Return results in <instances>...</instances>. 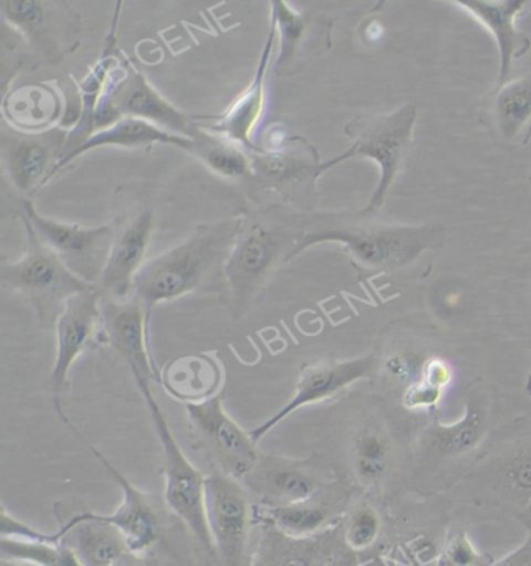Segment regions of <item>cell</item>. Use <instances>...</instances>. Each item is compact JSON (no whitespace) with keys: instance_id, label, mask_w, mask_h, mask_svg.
<instances>
[{"instance_id":"obj_12","label":"cell","mask_w":531,"mask_h":566,"mask_svg":"<svg viewBox=\"0 0 531 566\" xmlns=\"http://www.w3.org/2000/svg\"><path fill=\"white\" fill-rule=\"evenodd\" d=\"M201 446L227 475L243 481L261 458L258 443L228 415L220 394L200 403L185 405Z\"/></svg>"},{"instance_id":"obj_14","label":"cell","mask_w":531,"mask_h":566,"mask_svg":"<svg viewBox=\"0 0 531 566\" xmlns=\"http://www.w3.org/2000/svg\"><path fill=\"white\" fill-rule=\"evenodd\" d=\"M156 208L137 205L114 218L116 237L111 248L108 262L97 283L103 300L125 301L133 296V286L150 251L155 232Z\"/></svg>"},{"instance_id":"obj_44","label":"cell","mask_w":531,"mask_h":566,"mask_svg":"<svg viewBox=\"0 0 531 566\" xmlns=\"http://www.w3.org/2000/svg\"><path fill=\"white\" fill-rule=\"evenodd\" d=\"M527 392L531 396V373L529 375V380H527Z\"/></svg>"},{"instance_id":"obj_34","label":"cell","mask_w":531,"mask_h":566,"mask_svg":"<svg viewBox=\"0 0 531 566\" xmlns=\"http://www.w3.org/2000/svg\"><path fill=\"white\" fill-rule=\"evenodd\" d=\"M384 520L373 506H358L347 516L343 527V543L354 554L372 549L381 541Z\"/></svg>"},{"instance_id":"obj_25","label":"cell","mask_w":531,"mask_h":566,"mask_svg":"<svg viewBox=\"0 0 531 566\" xmlns=\"http://www.w3.org/2000/svg\"><path fill=\"white\" fill-rule=\"evenodd\" d=\"M457 6L464 7L469 13L488 27L498 40L500 51V72L498 87L510 82L513 61L521 59L530 51L531 42L525 33L519 32L516 18L521 13L527 0H457Z\"/></svg>"},{"instance_id":"obj_38","label":"cell","mask_w":531,"mask_h":566,"mask_svg":"<svg viewBox=\"0 0 531 566\" xmlns=\"http://www.w3.org/2000/svg\"><path fill=\"white\" fill-rule=\"evenodd\" d=\"M0 538L60 543L56 534H45L43 531L34 530V527L18 520L17 516L11 515L6 506H2V514H0Z\"/></svg>"},{"instance_id":"obj_23","label":"cell","mask_w":531,"mask_h":566,"mask_svg":"<svg viewBox=\"0 0 531 566\" xmlns=\"http://www.w3.org/2000/svg\"><path fill=\"white\" fill-rule=\"evenodd\" d=\"M2 114L18 132L44 133L61 125L66 102L55 83L27 84L3 94Z\"/></svg>"},{"instance_id":"obj_4","label":"cell","mask_w":531,"mask_h":566,"mask_svg":"<svg viewBox=\"0 0 531 566\" xmlns=\"http://www.w3.org/2000/svg\"><path fill=\"white\" fill-rule=\"evenodd\" d=\"M19 220L25 229V251L14 262L3 260L0 282L32 305L43 327L55 328L66 302L75 294L97 286L76 275L51 248L45 247L24 218L19 217Z\"/></svg>"},{"instance_id":"obj_18","label":"cell","mask_w":531,"mask_h":566,"mask_svg":"<svg viewBox=\"0 0 531 566\" xmlns=\"http://www.w3.org/2000/svg\"><path fill=\"white\" fill-rule=\"evenodd\" d=\"M271 21L278 30L279 52L274 71L278 75H295L331 45V25L323 19L298 13L289 2L274 0Z\"/></svg>"},{"instance_id":"obj_13","label":"cell","mask_w":531,"mask_h":566,"mask_svg":"<svg viewBox=\"0 0 531 566\" xmlns=\"http://www.w3.org/2000/svg\"><path fill=\"white\" fill-rule=\"evenodd\" d=\"M69 132L55 126L44 133H22L3 122L0 160L3 175L19 193L32 197L49 184L53 168L66 150Z\"/></svg>"},{"instance_id":"obj_43","label":"cell","mask_w":531,"mask_h":566,"mask_svg":"<svg viewBox=\"0 0 531 566\" xmlns=\"http://www.w3.org/2000/svg\"><path fill=\"white\" fill-rule=\"evenodd\" d=\"M136 558L137 556H133V554H129V556L122 558V560L114 566H143L140 564H137Z\"/></svg>"},{"instance_id":"obj_9","label":"cell","mask_w":531,"mask_h":566,"mask_svg":"<svg viewBox=\"0 0 531 566\" xmlns=\"http://www.w3.org/2000/svg\"><path fill=\"white\" fill-rule=\"evenodd\" d=\"M253 178L259 189L279 195L284 205L313 212L316 181L324 174L319 151L304 137H288L274 148L258 147L250 151Z\"/></svg>"},{"instance_id":"obj_19","label":"cell","mask_w":531,"mask_h":566,"mask_svg":"<svg viewBox=\"0 0 531 566\" xmlns=\"http://www.w3.org/2000/svg\"><path fill=\"white\" fill-rule=\"evenodd\" d=\"M94 457L106 470L122 491L121 504L111 514L91 512L95 518L108 525L117 527L128 543L129 553L133 556H143L155 545L159 537V522L150 500L143 491L136 488L121 470L111 464L108 458L94 447H91Z\"/></svg>"},{"instance_id":"obj_5","label":"cell","mask_w":531,"mask_h":566,"mask_svg":"<svg viewBox=\"0 0 531 566\" xmlns=\"http://www.w3.org/2000/svg\"><path fill=\"white\" fill-rule=\"evenodd\" d=\"M2 25L24 44L22 66L59 64L82 45L83 21L60 0H2Z\"/></svg>"},{"instance_id":"obj_26","label":"cell","mask_w":531,"mask_h":566,"mask_svg":"<svg viewBox=\"0 0 531 566\" xmlns=\"http://www.w3.org/2000/svg\"><path fill=\"white\" fill-rule=\"evenodd\" d=\"M164 144L171 145V147L181 148V150L189 151L192 147L194 140L190 137L177 136L164 132L158 126L148 124V122L139 120V118L124 117L116 124L108 126V128L101 129L90 137L76 150L69 153L63 159L53 168L51 179L61 174L64 168L71 166L75 159L85 155L87 151L97 150V148L105 147H122V148H152L153 145Z\"/></svg>"},{"instance_id":"obj_29","label":"cell","mask_w":531,"mask_h":566,"mask_svg":"<svg viewBox=\"0 0 531 566\" xmlns=\"http://www.w3.org/2000/svg\"><path fill=\"white\" fill-rule=\"evenodd\" d=\"M192 147L187 153L201 160L214 174L228 179L253 178V160L250 151L237 142L209 132L201 124L192 136Z\"/></svg>"},{"instance_id":"obj_6","label":"cell","mask_w":531,"mask_h":566,"mask_svg":"<svg viewBox=\"0 0 531 566\" xmlns=\"http://www.w3.org/2000/svg\"><path fill=\"white\" fill-rule=\"evenodd\" d=\"M140 396L147 405L153 427L163 449L164 499L171 514L177 515L190 534L206 549L216 554L208 515H206V476L186 457L185 451L171 433L170 424L153 392L152 384L135 380Z\"/></svg>"},{"instance_id":"obj_42","label":"cell","mask_w":531,"mask_h":566,"mask_svg":"<svg viewBox=\"0 0 531 566\" xmlns=\"http://www.w3.org/2000/svg\"><path fill=\"white\" fill-rule=\"evenodd\" d=\"M382 33H384V29H382L379 22L374 21L372 24H368V29H366V41L376 42L381 40Z\"/></svg>"},{"instance_id":"obj_11","label":"cell","mask_w":531,"mask_h":566,"mask_svg":"<svg viewBox=\"0 0 531 566\" xmlns=\"http://www.w3.org/2000/svg\"><path fill=\"white\" fill-rule=\"evenodd\" d=\"M206 515L223 566H243L251 530L250 492L219 467L206 476Z\"/></svg>"},{"instance_id":"obj_40","label":"cell","mask_w":531,"mask_h":566,"mask_svg":"<svg viewBox=\"0 0 531 566\" xmlns=\"http://www.w3.org/2000/svg\"><path fill=\"white\" fill-rule=\"evenodd\" d=\"M421 380L437 386V388L447 389L454 380V370L449 363L442 358L431 357L424 361L421 369Z\"/></svg>"},{"instance_id":"obj_22","label":"cell","mask_w":531,"mask_h":566,"mask_svg":"<svg viewBox=\"0 0 531 566\" xmlns=\"http://www.w3.org/2000/svg\"><path fill=\"white\" fill-rule=\"evenodd\" d=\"M55 534L82 566H114L132 554L121 531L95 518L91 512L72 516Z\"/></svg>"},{"instance_id":"obj_32","label":"cell","mask_w":531,"mask_h":566,"mask_svg":"<svg viewBox=\"0 0 531 566\" xmlns=\"http://www.w3.org/2000/svg\"><path fill=\"white\" fill-rule=\"evenodd\" d=\"M3 562L32 566H82L75 554L63 543L17 541L0 538Z\"/></svg>"},{"instance_id":"obj_35","label":"cell","mask_w":531,"mask_h":566,"mask_svg":"<svg viewBox=\"0 0 531 566\" xmlns=\"http://www.w3.org/2000/svg\"><path fill=\"white\" fill-rule=\"evenodd\" d=\"M494 558L479 549L469 534L457 533L447 538L435 566H491Z\"/></svg>"},{"instance_id":"obj_1","label":"cell","mask_w":531,"mask_h":566,"mask_svg":"<svg viewBox=\"0 0 531 566\" xmlns=\"http://www.w3.org/2000/svg\"><path fill=\"white\" fill-rule=\"evenodd\" d=\"M309 213L288 205H261L242 216V228L223 271L229 312L247 315L278 270L295 259Z\"/></svg>"},{"instance_id":"obj_8","label":"cell","mask_w":531,"mask_h":566,"mask_svg":"<svg viewBox=\"0 0 531 566\" xmlns=\"http://www.w3.org/2000/svg\"><path fill=\"white\" fill-rule=\"evenodd\" d=\"M102 98L95 120V133L116 124L124 117L139 118L164 132L190 137L198 128L197 116L183 113L167 102L148 82L135 61L121 52V63Z\"/></svg>"},{"instance_id":"obj_7","label":"cell","mask_w":531,"mask_h":566,"mask_svg":"<svg viewBox=\"0 0 531 566\" xmlns=\"http://www.w3.org/2000/svg\"><path fill=\"white\" fill-rule=\"evenodd\" d=\"M418 116L416 106H403L399 111L385 116H358L345 126L346 136L353 139V147L323 163V170L353 158H369L381 167V181L372 201L362 210L363 216L372 217L384 206L389 187L395 182L412 148V134Z\"/></svg>"},{"instance_id":"obj_39","label":"cell","mask_w":531,"mask_h":566,"mask_svg":"<svg viewBox=\"0 0 531 566\" xmlns=\"http://www.w3.org/2000/svg\"><path fill=\"white\" fill-rule=\"evenodd\" d=\"M442 397H445V389L437 388L419 378L415 384L405 388L403 401L404 407L410 411H423V409L438 407Z\"/></svg>"},{"instance_id":"obj_10","label":"cell","mask_w":531,"mask_h":566,"mask_svg":"<svg viewBox=\"0 0 531 566\" xmlns=\"http://www.w3.org/2000/svg\"><path fill=\"white\" fill-rule=\"evenodd\" d=\"M19 217L32 226L41 242L51 248L76 275L97 286L116 237L114 220L95 228L61 223L40 216L30 200L22 202Z\"/></svg>"},{"instance_id":"obj_37","label":"cell","mask_w":531,"mask_h":566,"mask_svg":"<svg viewBox=\"0 0 531 566\" xmlns=\"http://www.w3.org/2000/svg\"><path fill=\"white\" fill-rule=\"evenodd\" d=\"M424 361L426 359H421L418 355L410 354V352L408 354H395L385 361V374L396 384L405 385V388H407L421 377Z\"/></svg>"},{"instance_id":"obj_41","label":"cell","mask_w":531,"mask_h":566,"mask_svg":"<svg viewBox=\"0 0 531 566\" xmlns=\"http://www.w3.org/2000/svg\"><path fill=\"white\" fill-rule=\"evenodd\" d=\"M491 566H531V530L522 545L500 560H494Z\"/></svg>"},{"instance_id":"obj_21","label":"cell","mask_w":531,"mask_h":566,"mask_svg":"<svg viewBox=\"0 0 531 566\" xmlns=\"http://www.w3.org/2000/svg\"><path fill=\"white\" fill-rule=\"evenodd\" d=\"M242 483L263 501L266 507L312 500L319 491L315 476L303 462L262 453L253 472Z\"/></svg>"},{"instance_id":"obj_20","label":"cell","mask_w":531,"mask_h":566,"mask_svg":"<svg viewBox=\"0 0 531 566\" xmlns=\"http://www.w3.org/2000/svg\"><path fill=\"white\" fill-rule=\"evenodd\" d=\"M277 41V25L270 19L269 38H267L266 48H263L261 60H259L258 69H256L253 82L236 98V102L229 106L227 113L217 117L216 124L202 125L209 132L220 134V136L237 142V144L247 148L248 151H253L258 148L253 136L263 116V109H266L267 76H269Z\"/></svg>"},{"instance_id":"obj_46","label":"cell","mask_w":531,"mask_h":566,"mask_svg":"<svg viewBox=\"0 0 531 566\" xmlns=\"http://www.w3.org/2000/svg\"><path fill=\"white\" fill-rule=\"evenodd\" d=\"M530 181H531V178H530Z\"/></svg>"},{"instance_id":"obj_24","label":"cell","mask_w":531,"mask_h":566,"mask_svg":"<svg viewBox=\"0 0 531 566\" xmlns=\"http://www.w3.org/2000/svg\"><path fill=\"white\" fill-rule=\"evenodd\" d=\"M121 6L122 2H117L113 27H111L110 34L106 36L101 59L91 67L90 74L82 82H75L82 113H80L79 124L69 132L66 150H64L63 158L69 153L82 147L95 134L98 106H101L102 98L105 97V92L108 90V84L118 67V63H121V51L117 49V24Z\"/></svg>"},{"instance_id":"obj_15","label":"cell","mask_w":531,"mask_h":566,"mask_svg":"<svg viewBox=\"0 0 531 566\" xmlns=\"http://www.w3.org/2000/svg\"><path fill=\"white\" fill-rule=\"evenodd\" d=\"M374 370H376L374 355L342 359V361L326 359V361L313 363V365L303 367L298 377L295 391L288 403L278 409L266 422L253 428L250 431L251 439L256 443L261 442L279 423L284 422L300 409L334 399L340 392L346 391L358 381L372 378Z\"/></svg>"},{"instance_id":"obj_30","label":"cell","mask_w":531,"mask_h":566,"mask_svg":"<svg viewBox=\"0 0 531 566\" xmlns=\"http://www.w3.org/2000/svg\"><path fill=\"white\" fill-rule=\"evenodd\" d=\"M492 114L507 140H522L531 132V66L518 80L498 87L492 102Z\"/></svg>"},{"instance_id":"obj_2","label":"cell","mask_w":531,"mask_h":566,"mask_svg":"<svg viewBox=\"0 0 531 566\" xmlns=\"http://www.w3.org/2000/svg\"><path fill=\"white\" fill-rule=\"evenodd\" d=\"M240 228L242 216L198 226L185 242L148 259L133 286V296L144 305L148 319L153 310L164 302L225 282V265L235 250Z\"/></svg>"},{"instance_id":"obj_45","label":"cell","mask_w":531,"mask_h":566,"mask_svg":"<svg viewBox=\"0 0 531 566\" xmlns=\"http://www.w3.org/2000/svg\"><path fill=\"white\" fill-rule=\"evenodd\" d=\"M529 530H531V527H529Z\"/></svg>"},{"instance_id":"obj_31","label":"cell","mask_w":531,"mask_h":566,"mask_svg":"<svg viewBox=\"0 0 531 566\" xmlns=\"http://www.w3.org/2000/svg\"><path fill=\"white\" fill-rule=\"evenodd\" d=\"M266 516L278 533L293 541H308L323 534L331 523V509L315 500L266 507Z\"/></svg>"},{"instance_id":"obj_3","label":"cell","mask_w":531,"mask_h":566,"mask_svg":"<svg viewBox=\"0 0 531 566\" xmlns=\"http://www.w3.org/2000/svg\"><path fill=\"white\" fill-rule=\"evenodd\" d=\"M445 229L434 226L405 228L350 213H309L295 258L315 244L337 242L345 247L355 266L365 271L397 270L414 263L423 251L441 247Z\"/></svg>"},{"instance_id":"obj_33","label":"cell","mask_w":531,"mask_h":566,"mask_svg":"<svg viewBox=\"0 0 531 566\" xmlns=\"http://www.w3.org/2000/svg\"><path fill=\"white\" fill-rule=\"evenodd\" d=\"M354 473L366 484L379 483L392 467V447L376 430H365L355 438L353 447Z\"/></svg>"},{"instance_id":"obj_28","label":"cell","mask_w":531,"mask_h":566,"mask_svg":"<svg viewBox=\"0 0 531 566\" xmlns=\"http://www.w3.org/2000/svg\"><path fill=\"white\" fill-rule=\"evenodd\" d=\"M159 384L183 405L200 403L220 394L223 370L209 355H192L164 367Z\"/></svg>"},{"instance_id":"obj_27","label":"cell","mask_w":531,"mask_h":566,"mask_svg":"<svg viewBox=\"0 0 531 566\" xmlns=\"http://www.w3.org/2000/svg\"><path fill=\"white\" fill-rule=\"evenodd\" d=\"M492 400L481 389H471L465 412L456 423L437 424L430 431V450L439 457L457 458L471 453L487 436Z\"/></svg>"},{"instance_id":"obj_16","label":"cell","mask_w":531,"mask_h":566,"mask_svg":"<svg viewBox=\"0 0 531 566\" xmlns=\"http://www.w3.org/2000/svg\"><path fill=\"white\" fill-rule=\"evenodd\" d=\"M102 331V294L98 289L87 290L72 296L56 319V352L51 373V386L56 409L64 420L61 396L66 392L69 375L76 359Z\"/></svg>"},{"instance_id":"obj_36","label":"cell","mask_w":531,"mask_h":566,"mask_svg":"<svg viewBox=\"0 0 531 566\" xmlns=\"http://www.w3.org/2000/svg\"><path fill=\"white\" fill-rule=\"evenodd\" d=\"M506 480L519 500L531 501V446L523 447L508 459Z\"/></svg>"},{"instance_id":"obj_17","label":"cell","mask_w":531,"mask_h":566,"mask_svg":"<svg viewBox=\"0 0 531 566\" xmlns=\"http://www.w3.org/2000/svg\"><path fill=\"white\" fill-rule=\"evenodd\" d=\"M147 312L135 296L125 301L102 297V342L127 365L135 380L160 381V373L153 361L148 346Z\"/></svg>"}]
</instances>
